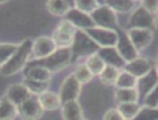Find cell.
I'll list each match as a JSON object with an SVG mask.
<instances>
[{"instance_id":"cell-1","label":"cell","mask_w":158,"mask_h":120,"mask_svg":"<svg viewBox=\"0 0 158 120\" xmlns=\"http://www.w3.org/2000/svg\"><path fill=\"white\" fill-rule=\"evenodd\" d=\"M32 48H33V43L30 39H26L18 44V48L10 57L9 61L2 66H0V73L5 76H10L18 73L25 66L26 62L32 55Z\"/></svg>"},{"instance_id":"cell-2","label":"cell","mask_w":158,"mask_h":120,"mask_svg":"<svg viewBox=\"0 0 158 120\" xmlns=\"http://www.w3.org/2000/svg\"><path fill=\"white\" fill-rule=\"evenodd\" d=\"M71 54L73 57L90 56L99 51V46L96 44L90 36L81 29H77L75 34V39L71 45Z\"/></svg>"},{"instance_id":"cell-3","label":"cell","mask_w":158,"mask_h":120,"mask_svg":"<svg viewBox=\"0 0 158 120\" xmlns=\"http://www.w3.org/2000/svg\"><path fill=\"white\" fill-rule=\"evenodd\" d=\"M71 48H58L54 53L43 60H40L36 65L48 68L51 72H56L68 66L71 61Z\"/></svg>"},{"instance_id":"cell-4","label":"cell","mask_w":158,"mask_h":120,"mask_svg":"<svg viewBox=\"0 0 158 120\" xmlns=\"http://www.w3.org/2000/svg\"><path fill=\"white\" fill-rule=\"evenodd\" d=\"M77 29L73 24H70L67 20H63L58 25L54 33H53L52 39L59 48H70L73 45L75 34Z\"/></svg>"},{"instance_id":"cell-5","label":"cell","mask_w":158,"mask_h":120,"mask_svg":"<svg viewBox=\"0 0 158 120\" xmlns=\"http://www.w3.org/2000/svg\"><path fill=\"white\" fill-rule=\"evenodd\" d=\"M90 17H92L96 27L106 28V29H113L118 25L115 13L107 5L98 6L94 13L90 14Z\"/></svg>"},{"instance_id":"cell-6","label":"cell","mask_w":158,"mask_h":120,"mask_svg":"<svg viewBox=\"0 0 158 120\" xmlns=\"http://www.w3.org/2000/svg\"><path fill=\"white\" fill-rule=\"evenodd\" d=\"M90 38L99 46V48L104 47H115L118 45V35L113 29H106L101 27H94L85 30Z\"/></svg>"},{"instance_id":"cell-7","label":"cell","mask_w":158,"mask_h":120,"mask_svg":"<svg viewBox=\"0 0 158 120\" xmlns=\"http://www.w3.org/2000/svg\"><path fill=\"white\" fill-rule=\"evenodd\" d=\"M156 25L157 24H156L155 16L149 13L142 5H140V7H138L132 13L129 19L130 28H143V29L152 30Z\"/></svg>"},{"instance_id":"cell-8","label":"cell","mask_w":158,"mask_h":120,"mask_svg":"<svg viewBox=\"0 0 158 120\" xmlns=\"http://www.w3.org/2000/svg\"><path fill=\"white\" fill-rule=\"evenodd\" d=\"M80 89H81V83L77 80L73 73L68 75L60 87L59 97L61 99V102L66 103L69 101L77 100V98L80 94Z\"/></svg>"},{"instance_id":"cell-9","label":"cell","mask_w":158,"mask_h":120,"mask_svg":"<svg viewBox=\"0 0 158 120\" xmlns=\"http://www.w3.org/2000/svg\"><path fill=\"white\" fill-rule=\"evenodd\" d=\"M18 116L22 120H37L42 117L43 108L37 97H32L17 107Z\"/></svg>"},{"instance_id":"cell-10","label":"cell","mask_w":158,"mask_h":120,"mask_svg":"<svg viewBox=\"0 0 158 120\" xmlns=\"http://www.w3.org/2000/svg\"><path fill=\"white\" fill-rule=\"evenodd\" d=\"M56 45L54 44L52 38L42 36L33 43V48H32V54H33L34 60H43L50 56L52 53L56 51Z\"/></svg>"},{"instance_id":"cell-11","label":"cell","mask_w":158,"mask_h":120,"mask_svg":"<svg viewBox=\"0 0 158 120\" xmlns=\"http://www.w3.org/2000/svg\"><path fill=\"white\" fill-rule=\"evenodd\" d=\"M66 20L69 21L70 24H73V26L77 27L78 29H90V28H94L95 24L93 21L92 17L88 14H85L80 11L77 8H73V9L69 10V13L67 14L66 16Z\"/></svg>"},{"instance_id":"cell-12","label":"cell","mask_w":158,"mask_h":120,"mask_svg":"<svg viewBox=\"0 0 158 120\" xmlns=\"http://www.w3.org/2000/svg\"><path fill=\"white\" fill-rule=\"evenodd\" d=\"M137 51L146 48L152 41V30L143 28H130L127 33Z\"/></svg>"},{"instance_id":"cell-13","label":"cell","mask_w":158,"mask_h":120,"mask_svg":"<svg viewBox=\"0 0 158 120\" xmlns=\"http://www.w3.org/2000/svg\"><path fill=\"white\" fill-rule=\"evenodd\" d=\"M116 49H118V54L121 55V57L124 60V62H127V63L133 61V60H135L138 57V51L135 49V47L131 43L128 34H125V33H123V32L118 35Z\"/></svg>"},{"instance_id":"cell-14","label":"cell","mask_w":158,"mask_h":120,"mask_svg":"<svg viewBox=\"0 0 158 120\" xmlns=\"http://www.w3.org/2000/svg\"><path fill=\"white\" fill-rule=\"evenodd\" d=\"M33 94L31 93L30 90L26 88L24 83H18V84L10 85L6 91V97L8 100L11 101L16 107L25 102L27 99H30Z\"/></svg>"},{"instance_id":"cell-15","label":"cell","mask_w":158,"mask_h":120,"mask_svg":"<svg viewBox=\"0 0 158 120\" xmlns=\"http://www.w3.org/2000/svg\"><path fill=\"white\" fill-rule=\"evenodd\" d=\"M152 70V63L143 57H137L133 61L125 64V71L132 74L135 78L140 79Z\"/></svg>"},{"instance_id":"cell-16","label":"cell","mask_w":158,"mask_h":120,"mask_svg":"<svg viewBox=\"0 0 158 120\" xmlns=\"http://www.w3.org/2000/svg\"><path fill=\"white\" fill-rule=\"evenodd\" d=\"M157 85H158V74L155 68H152V71H149L148 73L146 75H143L142 78L138 79L137 87H138L139 95H140V94H143L146 97V95H147L152 90H154Z\"/></svg>"},{"instance_id":"cell-17","label":"cell","mask_w":158,"mask_h":120,"mask_svg":"<svg viewBox=\"0 0 158 120\" xmlns=\"http://www.w3.org/2000/svg\"><path fill=\"white\" fill-rule=\"evenodd\" d=\"M98 55L102 57V60L105 62L106 65H111L114 68H118L124 65V60L122 59L121 55L118 54V49L115 47H104L99 48Z\"/></svg>"},{"instance_id":"cell-18","label":"cell","mask_w":158,"mask_h":120,"mask_svg":"<svg viewBox=\"0 0 158 120\" xmlns=\"http://www.w3.org/2000/svg\"><path fill=\"white\" fill-rule=\"evenodd\" d=\"M63 120H82V110L78 101H69L61 106Z\"/></svg>"},{"instance_id":"cell-19","label":"cell","mask_w":158,"mask_h":120,"mask_svg":"<svg viewBox=\"0 0 158 120\" xmlns=\"http://www.w3.org/2000/svg\"><path fill=\"white\" fill-rule=\"evenodd\" d=\"M39 101L41 106H42L43 110H56L62 106L61 99H60L59 94L51 92V91H45L44 93L39 95Z\"/></svg>"},{"instance_id":"cell-20","label":"cell","mask_w":158,"mask_h":120,"mask_svg":"<svg viewBox=\"0 0 158 120\" xmlns=\"http://www.w3.org/2000/svg\"><path fill=\"white\" fill-rule=\"evenodd\" d=\"M18 114V109L5 95L0 99V120H14Z\"/></svg>"},{"instance_id":"cell-21","label":"cell","mask_w":158,"mask_h":120,"mask_svg":"<svg viewBox=\"0 0 158 120\" xmlns=\"http://www.w3.org/2000/svg\"><path fill=\"white\" fill-rule=\"evenodd\" d=\"M26 78L39 82H49L51 79V71L40 65H33L27 70Z\"/></svg>"},{"instance_id":"cell-22","label":"cell","mask_w":158,"mask_h":120,"mask_svg":"<svg viewBox=\"0 0 158 120\" xmlns=\"http://www.w3.org/2000/svg\"><path fill=\"white\" fill-rule=\"evenodd\" d=\"M115 99L120 103H137L139 92L137 89H118L115 91Z\"/></svg>"},{"instance_id":"cell-23","label":"cell","mask_w":158,"mask_h":120,"mask_svg":"<svg viewBox=\"0 0 158 120\" xmlns=\"http://www.w3.org/2000/svg\"><path fill=\"white\" fill-rule=\"evenodd\" d=\"M85 64L88 68L89 71L92 72L93 75H99L106 66L105 62L103 61L102 57L98 55V53H95V54L88 56Z\"/></svg>"},{"instance_id":"cell-24","label":"cell","mask_w":158,"mask_h":120,"mask_svg":"<svg viewBox=\"0 0 158 120\" xmlns=\"http://www.w3.org/2000/svg\"><path fill=\"white\" fill-rule=\"evenodd\" d=\"M118 74H120V72H118V68H114V66H111V65H106L105 68L103 70V72L99 74V79H101L102 83H104V84L112 85L116 83Z\"/></svg>"},{"instance_id":"cell-25","label":"cell","mask_w":158,"mask_h":120,"mask_svg":"<svg viewBox=\"0 0 158 120\" xmlns=\"http://www.w3.org/2000/svg\"><path fill=\"white\" fill-rule=\"evenodd\" d=\"M46 8L54 16H66L70 10L69 3L66 1H59V0L49 1L46 3Z\"/></svg>"},{"instance_id":"cell-26","label":"cell","mask_w":158,"mask_h":120,"mask_svg":"<svg viewBox=\"0 0 158 120\" xmlns=\"http://www.w3.org/2000/svg\"><path fill=\"white\" fill-rule=\"evenodd\" d=\"M141 107H139L138 103H120L118 110L123 116L125 120H133L138 116Z\"/></svg>"},{"instance_id":"cell-27","label":"cell","mask_w":158,"mask_h":120,"mask_svg":"<svg viewBox=\"0 0 158 120\" xmlns=\"http://www.w3.org/2000/svg\"><path fill=\"white\" fill-rule=\"evenodd\" d=\"M137 81H138L137 78H135L127 71H123L120 72L115 85L118 87V89H135V87L137 85Z\"/></svg>"},{"instance_id":"cell-28","label":"cell","mask_w":158,"mask_h":120,"mask_svg":"<svg viewBox=\"0 0 158 120\" xmlns=\"http://www.w3.org/2000/svg\"><path fill=\"white\" fill-rule=\"evenodd\" d=\"M24 84L26 85V88L30 90V92L34 95H41L42 93H44L45 91H48L49 88V82H39L34 81L31 79L26 78L23 82Z\"/></svg>"},{"instance_id":"cell-29","label":"cell","mask_w":158,"mask_h":120,"mask_svg":"<svg viewBox=\"0 0 158 120\" xmlns=\"http://www.w3.org/2000/svg\"><path fill=\"white\" fill-rule=\"evenodd\" d=\"M18 48L17 44H11V43H2L0 44V66L6 64L9 61L10 57L14 55Z\"/></svg>"},{"instance_id":"cell-30","label":"cell","mask_w":158,"mask_h":120,"mask_svg":"<svg viewBox=\"0 0 158 120\" xmlns=\"http://www.w3.org/2000/svg\"><path fill=\"white\" fill-rule=\"evenodd\" d=\"M73 75L76 76V79L81 84L82 83H88L93 79V76H94L92 74V72L88 70V68L86 66V64L79 65L78 68H76V71L73 72Z\"/></svg>"},{"instance_id":"cell-31","label":"cell","mask_w":158,"mask_h":120,"mask_svg":"<svg viewBox=\"0 0 158 120\" xmlns=\"http://www.w3.org/2000/svg\"><path fill=\"white\" fill-rule=\"evenodd\" d=\"M133 120H158V108L157 109L148 107L141 108L138 116Z\"/></svg>"},{"instance_id":"cell-32","label":"cell","mask_w":158,"mask_h":120,"mask_svg":"<svg viewBox=\"0 0 158 120\" xmlns=\"http://www.w3.org/2000/svg\"><path fill=\"white\" fill-rule=\"evenodd\" d=\"M109 7H111L114 11H120V13H127L129 10H131L133 7V2L132 1H125V0H115V1H110L106 2Z\"/></svg>"},{"instance_id":"cell-33","label":"cell","mask_w":158,"mask_h":120,"mask_svg":"<svg viewBox=\"0 0 158 120\" xmlns=\"http://www.w3.org/2000/svg\"><path fill=\"white\" fill-rule=\"evenodd\" d=\"M76 5V8L79 9L80 11L85 14H88L90 15L92 13H94L96 10V8L98 7V3L96 2V1H88V0H81V1H76L75 2Z\"/></svg>"},{"instance_id":"cell-34","label":"cell","mask_w":158,"mask_h":120,"mask_svg":"<svg viewBox=\"0 0 158 120\" xmlns=\"http://www.w3.org/2000/svg\"><path fill=\"white\" fill-rule=\"evenodd\" d=\"M145 106L148 108H158V85L145 97Z\"/></svg>"},{"instance_id":"cell-35","label":"cell","mask_w":158,"mask_h":120,"mask_svg":"<svg viewBox=\"0 0 158 120\" xmlns=\"http://www.w3.org/2000/svg\"><path fill=\"white\" fill-rule=\"evenodd\" d=\"M103 120H125L118 109H110L105 112Z\"/></svg>"},{"instance_id":"cell-36","label":"cell","mask_w":158,"mask_h":120,"mask_svg":"<svg viewBox=\"0 0 158 120\" xmlns=\"http://www.w3.org/2000/svg\"><path fill=\"white\" fill-rule=\"evenodd\" d=\"M142 6L145 7L146 9L148 10L149 13L152 14L154 16L158 15V1H145V2L141 3Z\"/></svg>"},{"instance_id":"cell-37","label":"cell","mask_w":158,"mask_h":120,"mask_svg":"<svg viewBox=\"0 0 158 120\" xmlns=\"http://www.w3.org/2000/svg\"><path fill=\"white\" fill-rule=\"evenodd\" d=\"M155 70H156V72H157V74H158V61L156 62V68H155Z\"/></svg>"},{"instance_id":"cell-38","label":"cell","mask_w":158,"mask_h":120,"mask_svg":"<svg viewBox=\"0 0 158 120\" xmlns=\"http://www.w3.org/2000/svg\"><path fill=\"white\" fill-rule=\"evenodd\" d=\"M157 26H158V19H157Z\"/></svg>"},{"instance_id":"cell-39","label":"cell","mask_w":158,"mask_h":120,"mask_svg":"<svg viewBox=\"0 0 158 120\" xmlns=\"http://www.w3.org/2000/svg\"><path fill=\"white\" fill-rule=\"evenodd\" d=\"M1 3H3V2H0V5H1Z\"/></svg>"},{"instance_id":"cell-40","label":"cell","mask_w":158,"mask_h":120,"mask_svg":"<svg viewBox=\"0 0 158 120\" xmlns=\"http://www.w3.org/2000/svg\"><path fill=\"white\" fill-rule=\"evenodd\" d=\"M82 120H85V119H82Z\"/></svg>"}]
</instances>
